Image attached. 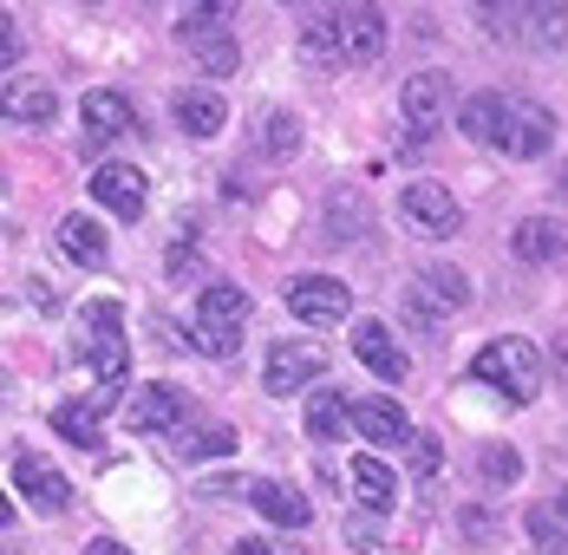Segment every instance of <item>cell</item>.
Here are the masks:
<instances>
[{"label":"cell","instance_id":"33","mask_svg":"<svg viewBox=\"0 0 568 555\" xmlns=\"http://www.w3.org/2000/svg\"><path fill=\"white\" fill-rule=\"evenodd\" d=\"M484 477H490V484H516V477H523V457H516L510 444H490V451H484Z\"/></svg>","mask_w":568,"mask_h":555},{"label":"cell","instance_id":"26","mask_svg":"<svg viewBox=\"0 0 568 555\" xmlns=\"http://www.w3.org/2000/svg\"><path fill=\"white\" fill-rule=\"evenodd\" d=\"M99 418H105V412H99L92 398H79V405H59L53 412V432L72 438V444H99Z\"/></svg>","mask_w":568,"mask_h":555},{"label":"cell","instance_id":"42","mask_svg":"<svg viewBox=\"0 0 568 555\" xmlns=\"http://www.w3.org/2000/svg\"><path fill=\"white\" fill-rule=\"evenodd\" d=\"M556 516H562V523H568V484H562V491H556Z\"/></svg>","mask_w":568,"mask_h":555},{"label":"cell","instance_id":"4","mask_svg":"<svg viewBox=\"0 0 568 555\" xmlns=\"http://www.w3.org/2000/svg\"><path fill=\"white\" fill-rule=\"evenodd\" d=\"M327 373V353L321 346H307V340H275L268 346V360H262V392H307V380H321Z\"/></svg>","mask_w":568,"mask_h":555},{"label":"cell","instance_id":"20","mask_svg":"<svg viewBox=\"0 0 568 555\" xmlns=\"http://www.w3.org/2000/svg\"><path fill=\"white\" fill-rule=\"evenodd\" d=\"M504 118H510V99H497V92H470V99L457 105V131L477 138V144H504Z\"/></svg>","mask_w":568,"mask_h":555},{"label":"cell","instance_id":"39","mask_svg":"<svg viewBox=\"0 0 568 555\" xmlns=\"http://www.w3.org/2000/svg\"><path fill=\"white\" fill-rule=\"evenodd\" d=\"M7 27H13V20H7V13H0V65H7V59H13V33H7Z\"/></svg>","mask_w":568,"mask_h":555},{"label":"cell","instance_id":"37","mask_svg":"<svg viewBox=\"0 0 568 555\" xmlns=\"http://www.w3.org/2000/svg\"><path fill=\"white\" fill-rule=\"evenodd\" d=\"M27 287H33V307H47V314H53V307H59V294H53V281H27Z\"/></svg>","mask_w":568,"mask_h":555},{"label":"cell","instance_id":"30","mask_svg":"<svg viewBox=\"0 0 568 555\" xmlns=\"http://www.w3.org/2000/svg\"><path fill=\"white\" fill-rule=\"evenodd\" d=\"M529 543L542 555H568V529H562V516L556 509H529Z\"/></svg>","mask_w":568,"mask_h":555},{"label":"cell","instance_id":"22","mask_svg":"<svg viewBox=\"0 0 568 555\" xmlns=\"http://www.w3.org/2000/svg\"><path fill=\"white\" fill-rule=\"evenodd\" d=\"M59 249H65L79 269H105V255H112L105 229H99L92 216H59Z\"/></svg>","mask_w":568,"mask_h":555},{"label":"cell","instance_id":"17","mask_svg":"<svg viewBox=\"0 0 568 555\" xmlns=\"http://www.w3.org/2000/svg\"><path fill=\"white\" fill-rule=\"evenodd\" d=\"M171 111H176V124L190 131V138H216L229 124V105H223V92H203V85H183L171 99Z\"/></svg>","mask_w":568,"mask_h":555},{"label":"cell","instance_id":"29","mask_svg":"<svg viewBox=\"0 0 568 555\" xmlns=\"http://www.w3.org/2000/svg\"><path fill=\"white\" fill-rule=\"evenodd\" d=\"M301 53L314 65H334L341 47H334V13H307V33H301Z\"/></svg>","mask_w":568,"mask_h":555},{"label":"cell","instance_id":"25","mask_svg":"<svg viewBox=\"0 0 568 555\" xmlns=\"http://www.w3.org/2000/svg\"><path fill=\"white\" fill-rule=\"evenodd\" d=\"M366 196H353V190H334V203H327V242H353L359 229H366Z\"/></svg>","mask_w":568,"mask_h":555},{"label":"cell","instance_id":"19","mask_svg":"<svg viewBox=\"0 0 568 555\" xmlns=\"http://www.w3.org/2000/svg\"><path fill=\"white\" fill-rule=\"evenodd\" d=\"M353 432V398H341L334 386L307 392V438L314 444H341Z\"/></svg>","mask_w":568,"mask_h":555},{"label":"cell","instance_id":"32","mask_svg":"<svg viewBox=\"0 0 568 555\" xmlns=\"http://www.w3.org/2000/svg\"><path fill=\"white\" fill-rule=\"evenodd\" d=\"M190 53L203 59V72H210V79H229V72H235V40H223V33H210V40H196Z\"/></svg>","mask_w":568,"mask_h":555},{"label":"cell","instance_id":"34","mask_svg":"<svg viewBox=\"0 0 568 555\" xmlns=\"http://www.w3.org/2000/svg\"><path fill=\"white\" fill-rule=\"evenodd\" d=\"M405 457H412V471H418V477H432V471H438V438H432V432H412Z\"/></svg>","mask_w":568,"mask_h":555},{"label":"cell","instance_id":"7","mask_svg":"<svg viewBox=\"0 0 568 555\" xmlns=\"http://www.w3.org/2000/svg\"><path fill=\"white\" fill-rule=\"evenodd\" d=\"M334 47H341V65H373L386 53V13L379 7H334Z\"/></svg>","mask_w":568,"mask_h":555},{"label":"cell","instance_id":"11","mask_svg":"<svg viewBox=\"0 0 568 555\" xmlns=\"http://www.w3.org/2000/svg\"><path fill=\"white\" fill-rule=\"evenodd\" d=\"M13 484H20V497L33 503L40 516H65V509H72V484L59 477L40 451H27V457L13 464Z\"/></svg>","mask_w":568,"mask_h":555},{"label":"cell","instance_id":"5","mask_svg":"<svg viewBox=\"0 0 568 555\" xmlns=\"http://www.w3.org/2000/svg\"><path fill=\"white\" fill-rule=\"evenodd\" d=\"M287 307L307 327H334V321L353 314V287L341 275H301V281H287Z\"/></svg>","mask_w":568,"mask_h":555},{"label":"cell","instance_id":"31","mask_svg":"<svg viewBox=\"0 0 568 555\" xmlns=\"http://www.w3.org/2000/svg\"><path fill=\"white\" fill-rule=\"evenodd\" d=\"M529 20H536V27H529L536 47H562L568 40V7H529Z\"/></svg>","mask_w":568,"mask_h":555},{"label":"cell","instance_id":"8","mask_svg":"<svg viewBox=\"0 0 568 555\" xmlns=\"http://www.w3.org/2000/svg\"><path fill=\"white\" fill-rule=\"evenodd\" d=\"M398 111H405V131H412V138H438V124H445V111H452L445 72H412L405 92H398Z\"/></svg>","mask_w":568,"mask_h":555},{"label":"cell","instance_id":"9","mask_svg":"<svg viewBox=\"0 0 568 555\" xmlns=\"http://www.w3.org/2000/svg\"><path fill=\"white\" fill-rule=\"evenodd\" d=\"M398 210H405V222L418 235H457V222H464V210H457V196L445 183H405Z\"/></svg>","mask_w":568,"mask_h":555},{"label":"cell","instance_id":"14","mask_svg":"<svg viewBox=\"0 0 568 555\" xmlns=\"http://www.w3.org/2000/svg\"><path fill=\"white\" fill-rule=\"evenodd\" d=\"M0 118H13V124H53L59 118V99L47 79H7L0 85Z\"/></svg>","mask_w":568,"mask_h":555},{"label":"cell","instance_id":"21","mask_svg":"<svg viewBox=\"0 0 568 555\" xmlns=\"http://www.w3.org/2000/svg\"><path fill=\"white\" fill-rule=\"evenodd\" d=\"M79 118H85L92 144H112V138H124V131H138V118H131V105H124V92H85Z\"/></svg>","mask_w":568,"mask_h":555},{"label":"cell","instance_id":"36","mask_svg":"<svg viewBox=\"0 0 568 555\" xmlns=\"http://www.w3.org/2000/svg\"><path fill=\"white\" fill-rule=\"evenodd\" d=\"M346 543H353V549H373V543H379V529H373V523H359V516H346Z\"/></svg>","mask_w":568,"mask_h":555},{"label":"cell","instance_id":"12","mask_svg":"<svg viewBox=\"0 0 568 555\" xmlns=\"http://www.w3.org/2000/svg\"><path fill=\"white\" fill-rule=\"evenodd\" d=\"M353 353H359V366H366V373H379L386 386H398V380L412 373V360H405V346L393 340V327H386V321H359V333H353Z\"/></svg>","mask_w":568,"mask_h":555},{"label":"cell","instance_id":"15","mask_svg":"<svg viewBox=\"0 0 568 555\" xmlns=\"http://www.w3.org/2000/svg\"><path fill=\"white\" fill-rule=\"evenodd\" d=\"M510 255L516 262H536V269H542V262H562L568 255V229L556 216H523L516 222V235H510Z\"/></svg>","mask_w":568,"mask_h":555},{"label":"cell","instance_id":"2","mask_svg":"<svg viewBox=\"0 0 568 555\" xmlns=\"http://www.w3.org/2000/svg\"><path fill=\"white\" fill-rule=\"evenodd\" d=\"M79 360L92 366V380L99 392H118L124 380V314H118V301H92L85 314H79Z\"/></svg>","mask_w":568,"mask_h":555},{"label":"cell","instance_id":"41","mask_svg":"<svg viewBox=\"0 0 568 555\" xmlns=\"http://www.w3.org/2000/svg\"><path fill=\"white\" fill-rule=\"evenodd\" d=\"M7 523H13V503H7V491H0V529H7Z\"/></svg>","mask_w":568,"mask_h":555},{"label":"cell","instance_id":"38","mask_svg":"<svg viewBox=\"0 0 568 555\" xmlns=\"http://www.w3.org/2000/svg\"><path fill=\"white\" fill-rule=\"evenodd\" d=\"M85 555H131V549H124V543H112V536H92V543H85Z\"/></svg>","mask_w":568,"mask_h":555},{"label":"cell","instance_id":"24","mask_svg":"<svg viewBox=\"0 0 568 555\" xmlns=\"http://www.w3.org/2000/svg\"><path fill=\"white\" fill-rule=\"evenodd\" d=\"M229 451H235V432H229V425H216V418H210V425H183V432H176V457H183V464L229 457Z\"/></svg>","mask_w":568,"mask_h":555},{"label":"cell","instance_id":"6","mask_svg":"<svg viewBox=\"0 0 568 555\" xmlns=\"http://www.w3.org/2000/svg\"><path fill=\"white\" fill-rule=\"evenodd\" d=\"M183 418H190V392L171 386V380L138 386L131 405H124V425H131V432H183Z\"/></svg>","mask_w":568,"mask_h":555},{"label":"cell","instance_id":"23","mask_svg":"<svg viewBox=\"0 0 568 555\" xmlns=\"http://www.w3.org/2000/svg\"><path fill=\"white\" fill-rule=\"evenodd\" d=\"M393 471H386V464H379V457H353V497L366 503V509H373V516H386V509H393Z\"/></svg>","mask_w":568,"mask_h":555},{"label":"cell","instance_id":"10","mask_svg":"<svg viewBox=\"0 0 568 555\" xmlns=\"http://www.w3.org/2000/svg\"><path fill=\"white\" fill-rule=\"evenodd\" d=\"M556 144V111L536 105V99H516L510 118H504V144L497 151H510V158H542Z\"/></svg>","mask_w":568,"mask_h":555},{"label":"cell","instance_id":"3","mask_svg":"<svg viewBox=\"0 0 568 555\" xmlns=\"http://www.w3.org/2000/svg\"><path fill=\"white\" fill-rule=\"evenodd\" d=\"M242 327H248V294H242L235 281H210V287L196 294V346L216 353V360H229L235 340H242Z\"/></svg>","mask_w":568,"mask_h":555},{"label":"cell","instance_id":"1","mask_svg":"<svg viewBox=\"0 0 568 555\" xmlns=\"http://www.w3.org/2000/svg\"><path fill=\"white\" fill-rule=\"evenodd\" d=\"M470 380L490 392H504L516 405H529L536 392H542V353L529 346V340H490L477 360H470Z\"/></svg>","mask_w":568,"mask_h":555},{"label":"cell","instance_id":"16","mask_svg":"<svg viewBox=\"0 0 568 555\" xmlns=\"http://www.w3.org/2000/svg\"><path fill=\"white\" fill-rule=\"evenodd\" d=\"M353 432L359 444H412V418L393 398H353Z\"/></svg>","mask_w":568,"mask_h":555},{"label":"cell","instance_id":"40","mask_svg":"<svg viewBox=\"0 0 568 555\" xmlns=\"http://www.w3.org/2000/svg\"><path fill=\"white\" fill-rule=\"evenodd\" d=\"M229 555H275V549H268V543H255V536H248V543H235V549H229Z\"/></svg>","mask_w":568,"mask_h":555},{"label":"cell","instance_id":"28","mask_svg":"<svg viewBox=\"0 0 568 555\" xmlns=\"http://www.w3.org/2000/svg\"><path fill=\"white\" fill-rule=\"evenodd\" d=\"M418 287H425L438 307H452V314L464 307V301H470V281L457 275V269H425V275H418Z\"/></svg>","mask_w":568,"mask_h":555},{"label":"cell","instance_id":"35","mask_svg":"<svg viewBox=\"0 0 568 555\" xmlns=\"http://www.w3.org/2000/svg\"><path fill=\"white\" fill-rule=\"evenodd\" d=\"M268 151H275V158H294V118H287V111L268 118Z\"/></svg>","mask_w":568,"mask_h":555},{"label":"cell","instance_id":"27","mask_svg":"<svg viewBox=\"0 0 568 555\" xmlns=\"http://www.w3.org/2000/svg\"><path fill=\"white\" fill-rule=\"evenodd\" d=\"M398 314H405V327H412V333H438L445 321H452V307H438V301H432V294H425L418 281L405 287V301H398Z\"/></svg>","mask_w":568,"mask_h":555},{"label":"cell","instance_id":"18","mask_svg":"<svg viewBox=\"0 0 568 555\" xmlns=\"http://www.w3.org/2000/svg\"><path fill=\"white\" fill-rule=\"evenodd\" d=\"M242 497L255 503L268 523H282V529H301V523H307V497H301L294 484H282V477H255Z\"/></svg>","mask_w":568,"mask_h":555},{"label":"cell","instance_id":"13","mask_svg":"<svg viewBox=\"0 0 568 555\" xmlns=\"http://www.w3.org/2000/svg\"><path fill=\"white\" fill-rule=\"evenodd\" d=\"M92 196H99L118 222H138V216H144V170L99 164V170H92Z\"/></svg>","mask_w":568,"mask_h":555}]
</instances>
